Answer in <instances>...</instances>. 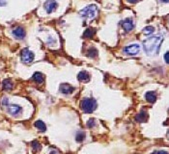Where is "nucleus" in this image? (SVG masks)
Instances as JSON below:
<instances>
[{
    "label": "nucleus",
    "mask_w": 169,
    "mask_h": 154,
    "mask_svg": "<svg viewBox=\"0 0 169 154\" xmlns=\"http://www.w3.org/2000/svg\"><path fill=\"white\" fill-rule=\"evenodd\" d=\"M163 41V38L161 36H153L146 39L143 42V47L147 55L154 56V55L159 54L161 42Z\"/></svg>",
    "instance_id": "obj_1"
},
{
    "label": "nucleus",
    "mask_w": 169,
    "mask_h": 154,
    "mask_svg": "<svg viewBox=\"0 0 169 154\" xmlns=\"http://www.w3.org/2000/svg\"><path fill=\"white\" fill-rule=\"evenodd\" d=\"M80 108L84 113L90 114L96 110L97 101L94 98H84L80 102Z\"/></svg>",
    "instance_id": "obj_2"
},
{
    "label": "nucleus",
    "mask_w": 169,
    "mask_h": 154,
    "mask_svg": "<svg viewBox=\"0 0 169 154\" xmlns=\"http://www.w3.org/2000/svg\"><path fill=\"white\" fill-rule=\"evenodd\" d=\"M79 14L81 17L88 18V19H93V18L96 17L98 14V7L94 4L88 5L85 7V8H83L81 11H80Z\"/></svg>",
    "instance_id": "obj_3"
},
{
    "label": "nucleus",
    "mask_w": 169,
    "mask_h": 154,
    "mask_svg": "<svg viewBox=\"0 0 169 154\" xmlns=\"http://www.w3.org/2000/svg\"><path fill=\"white\" fill-rule=\"evenodd\" d=\"M20 57H21V61H22L24 64H30L34 61L35 55L31 50H29L28 48H24L21 51Z\"/></svg>",
    "instance_id": "obj_4"
},
{
    "label": "nucleus",
    "mask_w": 169,
    "mask_h": 154,
    "mask_svg": "<svg viewBox=\"0 0 169 154\" xmlns=\"http://www.w3.org/2000/svg\"><path fill=\"white\" fill-rule=\"evenodd\" d=\"M44 8L46 11V13L51 14L58 8V3L55 0H46L44 4Z\"/></svg>",
    "instance_id": "obj_5"
},
{
    "label": "nucleus",
    "mask_w": 169,
    "mask_h": 154,
    "mask_svg": "<svg viewBox=\"0 0 169 154\" xmlns=\"http://www.w3.org/2000/svg\"><path fill=\"white\" fill-rule=\"evenodd\" d=\"M139 51H140V46L138 45H131L124 48V52L130 56H134L139 53Z\"/></svg>",
    "instance_id": "obj_6"
},
{
    "label": "nucleus",
    "mask_w": 169,
    "mask_h": 154,
    "mask_svg": "<svg viewBox=\"0 0 169 154\" xmlns=\"http://www.w3.org/2000/svg\"><path fill=\"white\" fill-rule=\"evenodd\" d=\"M121 25H122V28L126 32H131L134 28V22L133 18H126L121 22Z\"/></svg>",
    "instance_id": "obj_7"
},
{
    "label": "nucleus",
    "mask_w": 169,
    "mask_h": 154,
    "mask_svg": "<svg viewBox=\"0 0 169 154\" xmlns=\"http://www.w3.org/2000/svg\"><path fill=\"white\" fill-rule=\"evenodd\" d=\"M8 112H9L10 115L17 117V116L20 115L21 112H22V108H21L20 105L12 104V105H9L8 106Z\"/></svg>",
    "instance_id": "obj_8"
},
{
    "label": "nucleus",
    "mask_w": 169,
    "mask_h": 154,
    "mask_svg": "<svg viewBox=\"0 0 169 154\" xmlns=\"http://www.w3.org/2000/svg\"><path fill=\"white\" fill-rule=\"evenodd\" d=\"M59 90H60L61 93L64 94H71L72 93H73V91H75V88L70 85V84L63 83L60 85Z\"/></svg>",
    "instance_id": "obj_9"
},
{
    "label": "nucleus",
    "mask_w": 169,
    "mask_h": 154,
    "mask_svg": "<svg viewBox=\"0 0 169 154\" xmlns=\"http://www.w3.org/2000/svg\"><path fill=\"white\" fill-rule=\"evenodd\" d=\"M13 36L17 40H23L25 38V30L22 27H17L13 30Z\"/></svg>",
    "instance_id": "obj_10"
},
{
    "label": "nucleus",
    "mask_w": 169,
    "mask_h": 154,
    "mask_svg": "<svg viewBox=\"0 0 169 154\" xmlns=\"http://www.w3.org/2000/svg\"><path fill=\"white\" fill-rule=\"evenodd\" d=\"M78 79L79 80L80 82L87 83V82L90 81V74L87 71H80L78 74Z\"/></svg>",
    "instance_id": "obj_11"
},
{
    "label": "nucleus",
    "mask_w": 169,
    "mask_h": 154,
    "mask_svg": "<svg viewBox=\"0 0 169 154\" xmlns=\"http://www.w3.org/2000/svg\"><path fill=\"white\" fill-rule=\"evenodd\" d=\"M33 80L36 82V83H38V84H42L44 82V80H45V76H44V74L42 72H39V71H37L35 72L34 74H33Z\"/></svg>",
    "instance_id": "obj_12"
},
{
    "label": "nucleus",
    "mask_w": 169,
    "mask_h": 154,
    "mask_svg": "<svg viewBox=\"0 0 169 154\" xmlns=\"http://www.w3.org/2000/svg\"><path fill=\"white\" fill-rule=\"evenodd\" d=\"M145 98L150 103H154V102L157 100V94L155 91H148V93H146L145 94Z\"/></svg>",
    "instance_id": "obj_13"
},
{
    "label": "nucleus",
    "mask_w": 169,
    "mask_h": 154,
    "mask_svg": "<svg viewBox=\"0 0 169 154\" xmlns=\"http://www.w3.org/2000/svg\"><path fill=\"white\" fill-rule=\"evenodd\" d=\"M147 119H148V115H147V113L145 111H141L136 116V118H135V119H136L138 122H144L147 120Z\"/></svg>",
    "instance_id": "obj_14"
},
{
    "label": "nucleus",
    "mask_w": 169,
    "mask_h": 154,
    "mask_svg": "<svg viewBox=\"0 0 169 154\" xmlns=\"http://www.w3.org/2000/svg\"><path fill=\"white\" fill-rule=\"evenodd\" d=\"M2 87H3V90H5V91H11L13 89V82L11 81L10 79H5L4 81H3L2 83Z\"/></svg>",
    "instance_id": "obj_15"
},
{
    "label": "nucleus",
    "mask_w": 169,
    "mask_h": 154,
    "mask_svg": "<svg viewBox=\"0 0 169 154\" xmlns=\"http://www.w3.org/2000/svg\"><path fill=\"white\" fill-rule=\"evenodd\" d=\"M95 33H96V30H95L94 28H88L85 30V32L83 33V38L90 39L95 35Z\"/></svg>",
    "instance_id": "obj_16"
},
{
    "label": "nucleus",
    "mask_w": 169,
    "mask_h": 154,
    "mask_svg": "<svg viewBox=\"0 0 169 154\" xmlns=\"http://www.w3.org/2000/svg\"><path fill=\"white\" fill-rule=\"evenodd\" d=\"M87 56L89 58H96L98 56V50L95 47H91L87 51Z\"/></svg>",
    "instance_id": "obj_17"
},
{
    "label": "nucleus",
    "mask_w": 169,
    "mask_h": 154,
    "mask_svg": "<svg viewBox=\"0 0 169 154\" xmlns=\"http://www.w3.org/2000/svg\"><path fill=\"white\" fill-rule=\"evenodd\" d=\"M35 126L42 132H45L46 129V126L45 122H42V120H37V122H35Z\"/></svg>",
    "instance_id": "obj_18"
},
{
    "label": "nucleus",
    "mask_w": 169,
    "mask_h": 154,
    "mask_svg": "<svg viewBox=\"0 0 169 154\" xmlns=\"http://www.w3.org/2000/svg\"><path fill=\"white\" fill-rule=\"evenodd\" d=\"M84 139H85V133L82 131H78V133H76L75 135V140L76 142H81L84 141Z\"/></svg>",
    "instance_id": "obj_19"
},
{
    "label": "nucleus",
    "mask_w": 169,
    "mask_h": 154,
    "mask_svg": "<svg viewBox=\"0 0 169 154\" xmlns=\"http://www.w3.org/2000/svg\"><path fill=\"white\" fill-rule=\"evenodd\" d=\"M32 148H33V150H34V152H39L40 150L42 149V145L38 141H33L32 142Z\"/></svg>",
    "instance_id": "obj_20"
},
{
    "label": "nucleus",
    "mask_w": 169,
    "mask_h": 154,
    "mask_svg": "<svg viewBox=\"0 0 169 154\" xmlns=\"http://www.w3.org/2000/svg\"><path fill=\"white\" fill-rule=\"evenodd\" d=\"M154 31H155V28L153 26H147L143 29V33H144L145 35H151L152 33H154Z\"/></svg>",
    "instance_id": "obj_21"
},
{
    "label": "nucleus",
    "mask_w": 169,
    "mask_h": 154,
    "mask_svg": "<svg viewBox=\"0 0 169 154\" xmlns=\"http://www.w3.org/2000/svg\"><path fill=\"white\" fill-rule=\"evenodd\" d=\"M95 125H96V122H95V119H91L88 120V122H87V127L92 128V127H94Z\"/></svg>",
    "instance_id": "obj_22"
},
{
    "label": "nucleus",
    "mask_w": 169,
    "mask_h": 154,
    "mask_svg": "<svg viewBox=\"0 0 169 154\" xmlns=\"http://www.w3.org/2000/svg\"><path fill=\"white\" fill-rule=\"evenodd\" d=\"M8 103H9L8 98H7V97H3V99H2V101H1L2 106H8Z\"/></svg>",
    "instance_id": "obj_23"
},
{
    "label": "nucleus",
    "mask_w": 169,
    "mask_h": 154,
    "mask_svg": "<svg viewBox=\"0 0 169 154\" xmlns=\"http://www.w3.org/2000/svg\"><path fill=\"white\" fill-rule=\"evenodd\" d=\"M164 61L166 62L167 64H169V51L164 54Z\"/></svg>",
    "instance_id": "obj_24"
},
{
    "label": "nucleus",
    "mask_w": 169,
    "mask_h": 154,
    "mask_svg": "<svg viewBox=\"0 0 169 154\" xmlns=\"http://www.w3.org/2000/svg\"><path fill=\"white\" fill-rule=\"evenodd\" d=\"M153 154H168L166 151H163V150H159V151H155Z\"/></svg>",
    "instance_id": "obj_25"
},
{
    "label": "nucleus",
    "mask_w": 169,
    "mask_h": 154,
    "mask_svg": "<svg viewBox=\"0 0 169 154\" xmlns=\"http://www.w3.org/2000/svg\"><path fill=\"white\" fill-rule=\"evenodd\" d=\"M6 3H7L6 0H0V6H5Z\"/></svg>",
    "instance_id": "obj_26"
},
{
    "label": "nucleus",
    "mask_w": 169,
    "mask_h": 154,
    "mask_svg": "<svg viewBox=\"0 0 169 154\" xmlns=\"http://www.w3.org/2000/svg\"><path fill=\"white\" fill-rule=\"evenodd\" d=\"M128 2H130V3H131V4H134V3H136V2H138V0H128Z\"/></svg>",
    "instance_id": "obj_27"
},
{
    "label": "nucleus",
    "mask_w": 169,
    "mask_h": 154,
    "mask_svg": "<svg viewBox=\"0 0 169 154\" xmlns=\"http://www.w3.org/2000/svg\"><path fill=\"white\" fill-rule=\"evenodd\" d=\"M50 154H58V151H56V150H52V151L50 152Z\"/></svg>",
    "instance_id": "obj_28"
},
{
    "label": "nucleus",
    "mask_w": 169,
    "mask_h": 154,
    "mask_svg": "<svg viewBox=\"0 0 169 154\" xmlns=\"http://www.w3.org/2000/svg\"><path fill=\"white\" fill-rule=\"evenodd\" d=\"M160 1L163 3H167V2H169V0H160Z\"/></svg>",
    "instance_id": "obj_29"
}]
</instances>
